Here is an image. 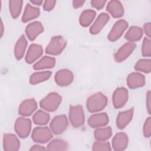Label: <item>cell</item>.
Returning <instances> with one entry per match:
<instances>
[{"label":"cell","mask_w":151,"mask_h":151,"mask_svg":"<svg viewBox=\"0 0 151 151\" xmlns=\"http://www.w3.org/2000/svg\"><path fill=\"white\" fill-rule=\"evenodd\" d=\"M107 98L101 93H96L90 96L87 100V108L91 113L102 110L107 105Z\"/></svg>","instance_id":"1"},{"label":"cell","mask_w":151,"mask_h":151,"mask_svg":"<svg viewBox=\"0 0 151 151\" xmlns=\"http://www.w3.org/2000/svg\"><path fill=\"white\" fill-rule=\"evenodd\" d=\"M62 99L60 94L55 92L49 93L40 102V107L48 111H54L57 109Z\"/></svg>","instance_id":"2"},{"label":"cell","mask_w":151,"mask_h":151,"mask_svg":"<svg viewBox=\"0 0 151 151\" xmlns=\"http://www.w3.org/2000/svg\"><path fill=\"white\" fill-rule=\"evenodd\" d=\"M67 45L65 40L60 35L53 37L45 48L47 54L51 55H58L62 52Z\"/></svg>","instance_id":"3"},{"label":"cell","mask_w":151,"mask_h":151,"mask_svg":"<svg viewBox=\"0 0 151 151\" xmlns=\"http://www.w3.org/2000/svg\"><path fill=\"white\" fill-rule=\"evenodd\" d=\"M69 119L71 124L74 127L81 126L85 120L83 109L81 106H71L69 109Z\"/></svg>","instance_id":"4"},{"label":"cell","mask_w":151,"mask_h":151,"mask_svg":"<svg viewBox=\"0 0 151 151\" xmlns=\"http://www.w3.org/2000/svg\"><path fill=\"white\" fill-rule=\"evenodd\" d=\"M15 131L21 138H26L30 133L31 122L29 119L21 117L17 119L15 123Z\"/></svg>","instance_id":"5"},{"label":"cell","mask_w":151,"mask_h":151,"mask_svg":"<svg viewBox=\"0 0 151 151\" xmlns=\"http://www.w3.org/2000/svg\"><path fill=\"white\" fill-rule=\"evenodd\" d=\"M31 137L36 143H45L52 137V134L47 127H37L33 130Z\"/></svg>","instance_id":"6"},{"label":"cell","mask_w":151,"mask_h":151,"mask_svg":"<svg viewBox=\"0 0 151 151\" xmlns=\"http://www.w3.org/2000/svg\"><path fill=\"white\" fill-rule=\"evenodd\" d=\"M68 126V120L65 115L55 116L50 122V127L51 132L55 134L62 133Z\"/></svg>","instance_id":"7"},{"label":"cell","mask_w":151,"mask_h":151,"mask_svg":"<svg viewBox=\"0 0 151 151\" xmlns=\"http://www.w3.org/2000/svg\"><path fill=\"white\" fill-rule=\"evenodd\" d=\"M128 91L124 87H119L113 94V104L116 109H120L124 106L128 100Z\"/></svg>","instance_id":"8"},{"label":"cell","mask_w":151,"mask_h":151,"mask_svg":"<svg viewBox=\"0 0 151 151\" xmlns=\"http://www.w3.org/2000/svg\"><path fill=\"white\" fill-rule=\"evenodd\" d=\"M128 27V23L123 19L117 21L113 25L108 35V39L111 41H116L123 35Z\"/></svg>","instance_id":"9"},{"label":"cell","mask_w":151,"mask_h":151,"mask_svg":"<svg viewBox=\"0 0 151 151\" xmlns=\"http://www.w3.org/2000/svg\"><path fill=\"white\" fill-rule=\"evenodd\" d=\"M56 84L60 86H67L70 84L74 79L72 72L67 69L58 70L54 77Z\"/></svg>","instance_id":"10"},{"label":"cell","mask_w":151,"mask_h":151,"mask_svg":"<svg viewBox=\"0 0 151 151\" xmlns=\"http://www.w3.org/2000/svg\"><path fill=\"white\" fill-rule=\"evenodd\" d=\"M134 42H129L122 45L114 54V60L116 62H122L125 60L133 52L136 48Z\"/></svg>","instance_id":"11"},{"label":"cell","mask_w":151,"mask_h":151,"mask_svg":"<svg viewBox=\"0 0 151 151\" xmlns=\"http://www.w3.org/2000/svg\"><path fill=\"white\" fill-rule=\"evenodd\" d=\"M37 108V103L34 99H28L24 100L19 106V115L26 117L31 115Z\"/></svg>","instance_id":"12"},{"label":"cell","mask_w":151,"mask_h":151,"mask_svg":"<svg viewBox=\"0 0 151 151\" xmlns=\"http://www.w3.org/2000/svg\"><path fill=\"white\" fill-rule=\"evenodd\" d=\"M4 149L6 151H17L20 147L18 137L14 134H4L3 137Z\"/></svg>","instance_id":"13"},{"label":"cell","mask_w":151,"mask_h":151,"mask_svg":"<svg viewBox=\"0 0 151 151\" xmlns=\"http://www.w3.org/2000/svg\"><path fill=\"white\" fill-rule=\"evenodd\" d=\"M88 124L92 128L105 126L109 122V117L106 113H96L91 116L88 119Z\"/></svg>","instance_id":"14"},{"label":"cell","mask_w":151,"mask_h":151,"mask_svg":"<svg viewBox=\"0 0 151 151\" xmlns=\"http://www.w3.org/2000/svg\"><path fill=\"white\" fill-rule=\"evenodd\" d=\"M44 27L39 21H34L29 24L25 28V33L27 38L31 40H34L42 32Z\"/></svg>","instance_id":"15"},{"label":"cell","mask_w":151,"mask_h":151,"mask_svg":"<svg viewBox=\"0 0 151 151\" xmlns=\"http://www.w3.org/2000/svg\"><path fill=\"white\" fill-rule=\"evenodd\" d=\"M43 53V48L41 45L37 44H31L26 54L25 61L28 64H32L40 58Z\"/></svg>","instance_id":"16"},{"label":"cell","mask_w":151,"mask_h":151,"mask_svg":"<svg viewBox=\"0 0 151 151\" xmlns=\"http://www.w3.org/2000/svg\"><path fill=\"white\" fill-rule=\"evenodd\" d=\"M128 145V137L123 132L117 133L112 140V147L116 151L124 150Z\"/></svg>","instance_id":"17"},{"label":"cell","mask_w":151,"mask_h":151,"mask_svg":"<svg viewBox=\"0 0 151 151\" xmlns=\"http://www.w3.org/2000/svg\"><path fill=\"white\" fill-rule=\"evenodd\" d=\"M109 15L106 13H101L97 18L94 24L90 28L91 34L95 35L99 33L106 25L109 20Z\"/></svg>","instance_id":"18"},{"label":"cell","mask_w":151,"mask_h":151,"mask_svg":"<svg viewBox=\"0 0 151 151\" xmlns=\"http://www.w3.org/2000/svg\"><path fill=\"white\" fill-rule=\"evenodd\" d=\"M133 116V109L120 112L116 118V126L119 129H123L130 122Z\"/></svg>","instance_id":"19"},{"label":"cell","mask_w":151,"mask_h":151,"mask_svg":"<svg viewBox=\"0 0 151 151\" xmlns=\"http://www.w3.org/2000/svg\"><path fill=\"white\" fill-rule=\"evenodd\" d=\"M127 84L130 88L143 87L145 84V77L144 75L139 73H132L127 78Z\"/></svg>","instance_id":"20"},{"label":"cell","mask_w":151,"mask_h":151,"mask_svg":"<svg viewBox=\"0 0 151 151\" xmlns=\"http://www.w3.org/2000/svg\"><path fill=\"white\" fill-rule=\"evenodd\" d=\"M106 9L114 18H120L124 14L123 6L119 1H109L107 5Z\"/></svg>","instance_id":"21"},{"label":"cell","mask_w":151,"mask_h":151,"mask_svg":"<svg viewBox=\"0 0 151 151\" xmlns=\"http://www.w3.org/2000/svg\"><path fill=\"white\" fill-rule=\"evenodd\" d=\"M40 14V11L39 8L33 6L29 4H27L22 17V21L23 22H27L37 18Z\"/></svg>","instance_id":"22"},{"label":"cell","mask_w":151,"mask_h":151,"mask_svg":"<svg viewBox=\"0 0 151 151\" xmlns=\"http://www.w3.org/2000/svg\"><path fill=\"white\" fill-rule=\"evenodd\" d=\"M55 64V59L54 57L44 56L33 65V68L36 70L51 68Z\"/></svg>","instance_id":"23"},{"label":"cell","mask_w":151,"mask_h":151,"mask_svg":"<svg viewBox=\"0 0 151 151\" xmlns=\"http://www.w3.org/2000/svg\"><path fill=\"white\" fill-rule=\"evenodd\" d=\"M27 46V41L24 35H22L17 41L14 47V55L17 60H20L24 57Z\"/></svg>","instance_id":"24"},{"label":"cell","mask_w":151,"mask_h":151,"mask_svg":"<svg viewBox=\"0 0 151 151\" xmlns=\"http://www.w3.org/2000/svg\"><path fill=\"white\" fill-rule=\"evenodd\" d=\"M143 34V29L137 26L131 27L126 33L124 37L129 42H136L140 40Z\"/></svg>","instance_id":"25"},{"label":"cell","mask_w":151,"mask_h":151,"mask_svg":"<svg viewBox=\"0 0 151 151\" xmlns=\"http://www.w3.org/2000/svg\"><path fill=\"white\" fill-rule=\"evenodd\" d=\"M96 15V11L93 9H86L83 11L79 18L80 25L85 27L89 26L94 20Z\"/></svg>","instance_id":"26"},{"label":"cell","mask_w":151,"mask_h":151,"mask_svg":"<svg viewBox=\"0 0 151 151\" xmlns=\"http://www.w3.org/2000/svg\"><path fill=\"white\" fill-rule=\"evenodd\" d=\"M51 72L50 71H39L31 74L29 78V83L32 84H37L45 81L51 77Z\"/></svg>","instance_id":"27"},{"label":"cell","mask_w":151,"mask_h":151,"mask_svg":"<svg viewBox=\"0 0 151 151\" xmlns=\"http://www.w3.org/2000/svg\"><path fill=\"white\" fill-rule=\"evenodd\" d=\"M94 137L97 141H106L108 140L112 134L110 127H99L94 132Z\"/></svg>","instance_id":"28"},{"label":"cell","mask_w":151,"mask_h":151,"mask_svg":"<svg viewBox=\"0 0 151 151\" xmlns=\"http://www.w3.org/2000/svg\"><path fill=\"white\" fill-rule=\"evenodd\" d=\"M68 147V145L66 141L63 139H55L48 144L46 149L48 150H66Z\"/></svg>","instance_id":"29"},{"label":"cell","mask_w":151,"mask_h":151,"mask_svg":"<svg viewBox=\"0 0 151 151\" xmlns=\"http://www.w3.org/2000/svg\"><path fill=\"white\" fill-rule=\"evenodd\" d=\"M50 116L47 112L39 110L35 113L32 116V120L34 124L38 125H45L50 120Z\"/></svg>","instance_id":"30"},{"label":"cell","mask_w":151,"mask_h":151,"mask_svg":"<svg viewBox=\"0 0 151 151\" xmlns=\"http://www.w3.org/2000/svg\"><path fill=\"white\" fill-rule=\"evenodd\" d=\"M23 1L21 0H11L9 1V8L11 16L13 18H17L20 14Z\"/></svg>","instance_id":"31"},{"label":"cell","mask_w":151,"mask_h":151,"mask_svg":"<svg viewBox=\"0 0 151 151\" xmlns=\"http://www.w3.org/2000/svg\"><path fill=\"white\" fill-rule=\"evenodd\" d=\"M134 68L137 71L149 73L151 71V61L150 59H140L135 64Z\"/></svg>","instance_id":"32"},{"label":"cell","mask_w":151,"mask_h":151,"mask_svg":"<svg viewBox=\"0 0 151 151\" xmlns=\"http://www.w3.org/2000/svg\"><path fill=\"white\" fill-rule=\"evenodd\" d=\"M93 150L100 151V150H111V146L109 142L105 141H97L93 145Z\"/></svg>","instance_id":"33"},{"label":"cell","mask_w":151,"mask_h":151,"mask_svg":"<svg viewBox=\"0 0 151 151\" xmlns=\"http://www.w3.org/2000/svg\"><path fill=\"white\" fill-rule=\"evenodd\" d=\"M142 54L144 57H150L151 55V42L149 38H145L142 46Z\"/></svg>","instance_id":"34"},{"label":"cell","mask_w":151,"mask_h":151,"mask_svg":"<svg viewBox=\"0 0 151 151\" xmlns=\"http://www.w3.org/2000/svg\"><path fill=\"white\" fill-rule=\"evenodd\" d=\"M143 134L146 137H149L151 135V117L146 119L143 126Z\"/></svg>","instance_id":"35"},{"label":"cell","mask_w":151,"mask_h":151,"mask_svg":"<svg viewBox=\"0 0 151 151\" xmlns=\"http://www.w3.org/2000/svg\"><path fill=\"white\" fill-rule=\"evenodd\" d=\"M106 2V1L104 0H92L91 1V5L93 8L97 9H100L103 8Z\"/></svg>","instance_id":"36"},{"label":"cell","mask_w":151,"mask_h":151,"mask_svg":"<svg viewBox=\"0 0 151 151\" xmlns=\"http://www.w3.org/2000/svg\"><path fill=\"white\" fill-rule=\"evenodd\" d=\"M55 3H56L55 1H52V0L45 1L43 5V8L46 11H50L54 8L55 5Z\"/></svg>","instance_id":"37"},{"label":"cell","mask_w":151,"mask_h":151,"mask_svg":"<svg viewBox=\"0 0 151 151\" xmlns=\"http://www.w3.org/2000/svg\"><path fill=\"white\" fill-rule=\"evenodd\" d=\"M143 29L145 34L148 37V38H150L151 35V24L150 22H147L144 25Z\"/></svg>","instance_id":"38"},{"label":"cell","mask_w":151,"mask_h":151,"mask_svg":"<svg viewBox=\"0 0 151 151\" xmlns=\"http://www.w3.org/2000/svg\"><path fill=\"white\" fill-rule=\"evenodd\" d=\"M150 99H151V93L150 91L149 90L146 94V107L149 114H150Z\"/></svg>","instance_id":"39"},{"label":"cell","mask_w":151,"mask_h":151,"mask_svg":"<svg viewBox=\"0 0 151 151\" xmlns=\"http://www.w3.org/2000/svg\"><path fill=\"white\" fill-rule=\"evenodd\" d=\"M84 2H85V1H81V0L73 1V5L74 8H78L81 7Z\"/></svg>","instance_id":"40"},{"label":"cell","mask_w":151,"mask_h":151,"mask_svg":"<svg viewBox=\"0 0 151 151\" xmlns=\"http://www.w3.org/2000/svg\"><path fill=\"white\" fill-rule=\"evenodd\" d=\"M46 149L42 146H41V145H35L34 146H32L31 147V148L29 149L30 150H45Z\"/></svg>","instance_id":"41"},{"label":"cell","mask_w":151,"mask_h":151,"mask_svg":"<svg viewBox=\"0 0 151 151\" xmlns=\"http://www.w3.org/2000/svg\"><path fill=\"white\" fill-rule=\"evenodd\" d=\"M30 2L32 4L36 5H41L42 4V3L43 2V1L42 0H33V1H31Z\"/></svg>","instance_id":"42"},{"label":"cell","mask_w":151,"mask_h":151,"mask_svg":"<svg viewBox=\"0 0 151 151\" xmlns=\"http://www.w3.org/2000/svg\"><path fill=\"white\" fill-rule=\"evenodd\" d=\"M3 32H4V25H3V23H2V21L1 20V37L3 35Z\"/></svg>","instance_id":"43"}]
</instances>
